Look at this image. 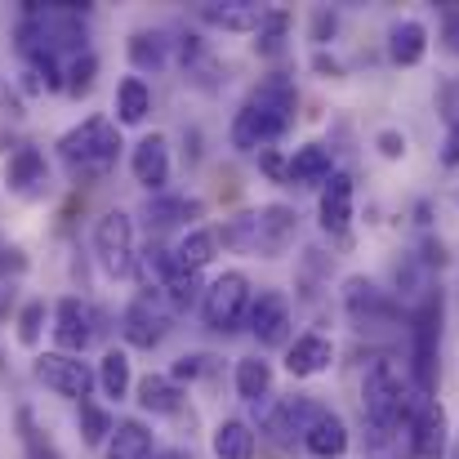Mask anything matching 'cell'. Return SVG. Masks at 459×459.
Masks as SVG:
<instances>
[{
  "mask_svg": "<svg viewBox=\"0 0 459 459\" xmlns=\"http://www.w3.org/2000/svg\"><path fill=\"white\" fill-rule=\"evenodd\" d=\"M295 108H299V94H295V81L273 72L255 85V94L241 103L237 121H232V148L237 152H268L290 126H295Z\"/></svg>",
  "mask_w": 459,
  "mask_h": 459,
  "instance_id": "6da1fadb",
  "label": "cell"
},
{
  "mask_svg": "<svg viewBox=\"0 0 459 459\" xmlns=\"http://www.w3.org/2000/svg\"><path fill=\"white\" fill-rule=\"evenodd\" d=\"M295 232H299V214L290 205H264L255 214H237L219 232V241L232 246L237 255H268V259H277V255H286Z\"/></svg>",
  "mask_w": 459,
  "mask_h": 459,
  "instance_id": "7a4b0ae2",
  "label": "cell"
},
{
  "mask_svg": "<svg viewBox=\"0 0 459 459\" xmlns=\"http://www.w3.org/2000/svg\"><path fill=\"white\" fill-rule=\"evenodd\" d=\"M361 411H366V424L370 429H411L415 411H411V397H406V384H402V370L379 357L370 361V370L361 375Z\"/></svg>",
  "mask_w": 459,
  "mask_h": 459,
  "instance_id": "3957f363",
  "label": "cell"
},
{
  "mask_svg": "<svg viewBox=\"0 0 459 459\" xmlns=\"http://www.w3.org/2000/svg\"><path fill=\"white\" fill-rule=\"evenodd\" d=\"M58 156L67 160V169L76 174H108L121 156V130L108 117H90L81 126H72L58 139Z\"/></svg>",
  "mask_w": 459,
  "mask_h": 459,
  "instance_id": "277c9868",
  "label": "cell"
},
{
  "mask_svg": "<svg viewBox=\"0 0 459 459\" xmlns=\"http://www.w3.org/2000/svg\"><path fill=\"white\" fill-rule=\"evenodd\" d=\"M442 290H429L424 304L411 316V384L420 397L437 388V343H442Z\"/></svg>",
  "mask_w": 459,
  "mask_h": 459,
  "instance_id": "5b68a950",
  "label": "cell"
},
{
  "mask_svg": "<svg viewBox=\"0 0 459 459\" xmlns=\"http://www.w3.org/2000/svg\"><path fill=\"white\" fill-rule=\"evenodd\" d=\"M250 304H255V295H250V277L232 268V273H223V277H214V281L205 286L201 316H205L210 330L232 334V330H241V325L250 321Z\"/></svg>",
  "mask_w": 459,
  "mask_h": 459,
  "instance_id": "8992f818",
  "label": "cell"
},
{
  "mask_svg": "<svg viewBox=\"0 0 459 459\" xmlns=\"http://www.w3.org/2000/svg\"><path fill=\"white\" fill-rule=\"evenodd\" d=\"M94 255L108 277H130L134 273V219L126 210H108L94 223Z\"/></svg>",
  "mask_w": 459,
  "mask_h": 459,
  "instance_id": "52a82bcc",
  "label": "cell"
},
{
  "mask_svg": "<svg viewBox=\"0 0 459 459\" xmlns=\"http://www.w3.org/2000/svg\"><path fill=\"white\" fill-rule=\"evenodd\" d=\"M31 370H36V379H40L49 393L72 397L76 406H81V402H90V393H94V384H99L94 366H90V361H81V357H72V352H40Z\"/></svg>",
  "mask_w": 459,
  "mask_h": 459,
  "instance_id": "ba28073f",
  "label": "cell"
},
{
  "mask_svg": "<svg viewBox=\"0 0 459 459\" xmlns=\"http://www.w3.org/2000/svg\"><path fill=\"white\" fill-rule=\"evenodd\" d=\"M94 334H99V312L94 307L85 299H76V295L58 299V307H54V343H58V352L81 357L94 343Z\"/></svg>",
  "mask_w": 459,
  "mask_h": 459,
  "instance_id": "9c48e42d",
  "label": "cell"
},
{
  "mask_svg": "<svg viewBox=\"0 0 459 459\" xmlns=\"http://www.w3.org/2000/svg\"><path fill=\"white\" fill-rule=\"evenodd\" d=\"M446 442H451L446 411H442L433 397H420V402H415V420H411V455L442 459L446 455Z\"/></svg>",
  "mask_w": 459,
  "mask_h": 459,
  "instance_id": "30bf717a",
  "label": "cell"
},
{
  "mask_svg": "<svg viewBox=\"0 0 459 459\" xmlns=\"http://www.w3.org/2000/svg\"><path fill=\"white\" fill-rule=\"evenodd\" d=\"M121 330H126V343H130V348H148V352H152L156 343L169 334V312H165V304H160L156 295H139L134 304L126 307Z\"/></svg>",
  "mask_w": 459,
  "mask_h": 459,
  "instance_id": "8fae6325",
  "label": "cell"
},
{
  "mask_svg": "<svg viewBox=\"0 0 459 459\" xmlns=\"http://www.w3.org/2000/svg\"><path fill=\"white\" fill-rule=\"evenodd\" d=\"M250 334L264 343V348H281L290 339V304L281 290H264L255 304H250Z\"/></svg>",
  "mask_w": 459,
  "mask_h": 459,
  "instance_id": "7c38bea8",
  "label": "cell"
},
{
  "mask_svg": "<svg viewBox=\"0 0 459 459\" xmlns=\"http://www.w3.org/2000/svg\"><path fill=\"white\" fill-rule=\"evenodd\" d=\"M316 219H321V232L330 237H343L352 228V174L334 169V178L316 196Z\"/></svg>",
  "mask_w": 459,
  "mask_h": 459,
  "instance_id": "4fadbf2b",
  "label": "cell"
},
{
  "mask_svg": "<svg viewBox=\"0 0 459 459\" xmlns=\"http://www.w3.org/2000/svg\"><path fill=\"white\" fill-rule=\"evenodd\" d=\"M343 304H348V316L357 325H379V321H393V312H397L393 299L366 277H348L343 281Z\"/></svg>",
  "mask_w": 459,
  "mask_h": 459,
  "instance_id": "5bb4252c",
  "label": "cell"
},
{
  "mask_svg": "<svg viewBox=\"0 0 459 459\" xmlns=\"http://www.w3.org/2000/svg\"><path fill=\"white\" fill-rule=\"evenodd\" d=\"M130 169H134V183H143L148 192H160L169 183V143H165V134L139 139L134 152H130Z\"/></svg>",
  "mask_w": 459,
  "mask_h": 459,
  "instance_id": "9a60e30c",
  "label": "cell"
},
{
  "mask_svg": "<svg viewBox=\"0 0 459 459\" xmlns=\"http://www.w3.org/2000/svg\"><path fill=\"white\" fill-rule=\"evenodd\" d=\"M330 361H334V343H330L325 334H299V339L286 348V370H290V379H316V375L330 370Z\"/></svg>",
  "mask_w": 459,
  "mask_h": 459,
  "instance_id": "2e32d148",
  "label": "cell"
},
{
  "mask_svg": "<svg viewBox=\"0 0 459 459\" xmlns=\"http://www.w3.org/2000/svg\"><path fill=\"white\" fill-rule=\"evenodd\" d=\"M325 411L316 406V402H307V397H290V402H281L277 411H273V420H268V433L277 437V442H304L307 429L321 420Z\"/></svg>",
  "mask_w": 459,
  "mask_h": 459,
  "instance_id": "e0dca14e",
  "label": "cell"
},
{
  "mask_svg": "<svg viewBox=\"0 0 459 459\" xmlns=\"http://www.w3.org/2000/svg\"><path fill=\"white\" fill-rule=\"evenodd\" d=\"M424 54H429V27L420 18H402L388 27V58L397 67H415L424 63Z\"/></svg>",
  "mask_w": 459,
  "mask_h": 459,
  "instance_id": "ac0fdd59",
  "label": "cell"
},
{
  "mask_svg": "<svg viewBox=\"0 0 459 459\" xmlns=\"http://www.w3.org/2000/svg\"><path fill=\"white\" fill-rule=\"evenodd\" d=\"M334 178V156L325 143H304L290 156V183H304V187H325Z\"/></svg>",
  "mask_w": 459,
  "mask_h": 459,
  "instance_id": "d6986e66",
  "label": "cell"
},
{
  "mask_svg": "<svg viewBox=\"0 0 459 459\" xmlns=\"http://www.w3.org/2000/svg\"><path fill=\"white\" fill-rule=\"evenodd\" d=\"M264 4H250V0H228V4H201V18L210 27H223V31H259L264 22Z\"/></svg>",
  "mask_w": 459,
  "mask_h": 459,
  "instance_id": "ffe728a7",
  "label": "cell"
},
{
  "mask_svg": "<svg viewBox=\"0 0 459 459\" xmlns=\"http://www.w3.org/2000/svg\"><path fill=\"white\" fill-rule=\"evenodd\" d=\"M304 451L312 459H343V451H348V424H343L339 415H330V411H325V415L307 429Z\"/></svg>",
  "mask_w": 459,
  "mask_h": 459,
  "instance_id": "44dd1931",
  "label": "cell"
},
{
  "mask_svg": "<svg viewBox=\"0 0 459 459\" xmlns=\"http://www.w3.org/2000/svg\"><path fill=\"white\" fill-rule=\"evenodd\" d=\"M210 451H214V459H255L259 442H255V429L246 420H223L210 437Z\"/></svg>",
  "mask_w": 459,
  "mask_h": 459,
  "instance_id": "7402d4cb",
  "label": "cell"
},
{
  "mask_svg": "<svg viewBox=\"0 0 459 459\" xmlns=\"http://www.w3.org/2000/svg\"><path fill=\"white\" fill-rule=\"evenodd\" d=\"M152 112V90L143 76H126L117 85V126H143Z\"/></svg>",
  "mask_w": 459,
  "mask_h": 459,
  "instance_id": "603a6c76",
  "label": "cell"
},
{
  "mask_svg": "<svg viewBox=\"0 0 459 459\" xmlns=\"http://www.w3.org/2000/svg\"><path fill=\"white\" fill-rule=\"evenodd\" d=\"M214 255H219V232H214V228H196V232H187V237L174 246V264H178L183 273H201Z\"/></svg>",
  "mask_w": 459,
  "mask_h": 459,
  "instance_id": "cb8c5ba5",
  "label": "cell"
},
{
  "mask_svg": "<svg viewBox=\"0 0 459 459\" xmlns=\"http://www.w3.org/2000/svg\"><path fill=\"white\" fill-rule=\"evenodd\" d=\"M152 433L139 420H121L112 442H108V459H152Z\"/></svg>",
  "mask_w": 459,
  "mask_h": 459,
  "instance_id": "d4e9b609",
  "label": "cell"
},
{
  "mask_svg": "<svg viewBox=\"0 0 459 459\" xmlns=\"http://www.w3.org/2000/svg\"><path fill=\"white\" fill-rule=\"evenodd\" d=\"M4 183H9L13 192H27V187L45 183V156L36 152V148L9 152V160H4Z\"/></svg>",
  "mask_w": 459,
  "mask_h": 459,
  "instance_id": "484cf974",
  "label": "cell"
},
{
  "mask_svg": "<svg viewBox=\"0 0 459 459\" xmlns=\"http://www.w3.org/2000/svg\"><path fill=\"white\" fill-rule=\"evenodd\" d=\"M178 402H183V388H178L169 375H148V379L139 384V406L152 411V415H174Z\"/></svg>",
  "mask_w": 459,
  "mask_h": 459,
  "instance_id": "4316f807",
  "label": "cell"
},
{
  "mask_svg": "<svg viewBox=\"0 0 459 459\" xmlns=\"http://www.w3.org/2000/svg\"><path fill=\"white\" fill-rule=\"evenodd\" d=\"M268 393H273V366L264 357L237 361V397L241 402H264Z\"/></svg>",
  "mask_w": 459,
  "mask_h": 459,
  "instance_id": "83f0119b",
  "label": "cell"
},
{
  "mask_svg": "<svg viewBox=\"0 0 459 459\" xmlns=\"http://www.w3.org/2000/svg\"><path fill=\"white\" fill-rule=\"evenodd\" d=\"M99 384H103V393L117 397V402L130 397V384H134V379H130V357H126L121 348H108V352H103V361H99Z\"/></svg>",
  "mask_w": 459,
  "mask_h": 459,
  "instance_id": "f1b7e54d",
  "label": "cell"
},
{
  "mask_svg": "<svg viewBox=\"0 0 459 459\" xmlns=\"http://www.w3.org/2000/svg\"><path fill=\"white\" fill-rule=\"evenodd\" d=\"M148 219H152L156 228L201 219V201H196V196H152V201H148Z\"/></svg>",
  "mask_w": 459,
  "mask_h": 459,
  "instance_id": "f546056e",
  "label": "cell"
},
{
  "mask_svg": "<svg viewBox=\"0 0 459 459\" xmlns=\"http://www.w3.org/2000/svg\"><path fill=\"white\" fill-rule=\"evenodd\" d=\"M165 299L174 312H187V307H196L205 299V290H201V273H183V268H174L169 277H165Z\"/></svg>",
  "mask_w": 459,
  "mask_h": 459,
  "instance_id": "4dcf8cb0",
  "label": "cell"
},
{
  "mask_svg": "<svg viewBox=\"0 0 459 459\" xmlns=\"http://www.w3.org/2000/svg\"><path fill=\"white\" fill-rule=\"evenodd\" d=\"M130 63L139 72H160L165 67V36L160 31H134L130 36Z\"/></svg>",
  "mask_w": 459,
  "mask_h": 459,
  "instance_id": "1f68e13d",
  "label": "cell"
},
{
  "mask_svg": "<svg viewBox=\"0 0 459 459\" xmlns=\"http://www.w3.org/2000/svg\"><path fill=\"white\" fill-rule=\"evenodd\" d=\"M94 76H99V58L85 49V54H72V63L63 67V90L72 99H85L94 90Z\"/></svg>",
  "mask_w": 459,
  "mask_h": 459,
  "instance_id": "d6a6232c",
  "label": "cell"
},
{
  "mask_svg": "<svg viewBox=\"0 0 459 459\" xmlns=\"http://www.w3.org/2000/svg\"><path fill=\"white\" fill-rule=\"evenodd\" d=\"M18 429H22V451H27V459H63V451L54 446V437L31 420V411H27V406L18 411Z\"/></svg>",
  "mask_w": 459,
  "mask_h": 459,
  "instance_id": "836d02e7",
  "label": "cell"
},
{
  "mask_svg": "<svg viewBox=\"0 0 459 459\" xmlns=\"http://www.w3.org/2000/svg\"><path fill=\"white\" fill-rule=\"evenodd\" d=\"M112 433H117L112 415L99 411L94 402H81V437H85V446H103V442H112Z\"/></svg>",
  "mask_w": 459,
  "mask_h": 459,
  "instance_id": "e575fe53",
  "label": "cell"
},
{
  "mask_svg": "<svg viewBox=\"0 0 459 459\" xmlns=\"http://www.w3.org/2000/svg\"><path fill=\"white\" fill-rule=\"evenodd\" d=\"M286 31H290V9H268L264 13V22H259V49L264 54H281V40H286Z\"/></svg>",
  "mask_w": 459,
  "mask_h": 459,
  "instance_id": "d590c367",
  "label": "cell"
},
{
  "mask_svg": "<svg viewBox=\"0 0 459 459\" xmlns=\"http://www.w3.org/2000/svg\"><path fill=\"white\" fill-rule=\"evenodd\" d=\"M45 334V299H27L18 312V343L22 348H36Z\"/></svg>",
  "mask_w": 459,
  "mask_h": 459,
  "instance_id": "8d00e7d4",
  "label": "cell"
},
{
  "mask_svg": "<svg viewBox=\"0 0 459 459\" xmlns=\"http://www.w3.org/2000/svg\"><path fill=\"white\" fill-rule=\"evenodd\" d=\"M205 370H210V357H205V352H192V357H178V361H174L169 379H174V384H183V379L192 384V379H201Z\"/></svg>",
  "mask_w": 459,
  "mask_h": 459,
  "instance_id": "74e56055",
  "label": "cell"
},
{
  "mask_svg": "<svg viewBox=\"0 0 459 459\" xmlns=\"http://www.w3.org/2000/svg\"><path fill=\"white\" fill-rule=\"evenodd\" d=\"M259 169H264L273 183H290V160H286L281 152H273V148H268V152H259Z\"/></svg>",
  "mask_w": 459,
  "mask_h": 459,
  "instance_id": "f35d334b",
  "label": "cell"
},
{
  "mask_svg": "<svg viewBox=\"0 0 459 459\" xmlns=\"http://www.w3.org/2000/svg\"><path fill=\"white\" fill-rule=\"evenodd\" d=\"M375 148H379V156H388V160H402L406 156V134L402 130H379L375 134Z\"/></svg>",
  "mask_w": 459,
  "mask_h": 459,
  "instance_id": "ab89813d",
  "label": "cell"
},
{
  "mask_svg": "<svg viewBox=\"0 0 459 459\" xmlns=\"http://www.w3.org/2000/svg\"><path fill=\"white\" fill-rule=\"evenodd\" d=\"M442 160L459 169V121H451V130H446V143H442Z\"/></svg>",
  "mask_w": 459,
  "mask_h": 459,
  "instance_id": "60d3db41",
  "label": "cell"
},
{
  "mask_svg": "<svg viewBox=\"0 0 459 459\" xmlns=\"http://www.w3.org/2000/svg\"><path fill=\"white\" fill-rule=\"evenodd\" d=\"M325 31H334V13H325V9H321V13H316V22H312V36H316V40H325Z\"/></svg>",
  "mask_w": 459,
  "mask_h": 459,
  "instance_id": "b9f144b4",
  "label": "cell"
},
{
  "mask_svg": "<svg viewBox=\"0 0 459 459\" xmlns=\"http://www.w3.org/2000/svg\"><path fill=\"white\" fill-rule=\"evenodd\" d=\"M312 67H316V72H325V76H339V63H334V58H325V54H312Z\"/></svg>",
  "mask_w": 459,
  "mask_h": 459,
  "instance_id": "7bdbcfd3",
  "label": "cell"
},
{
  "mask_svg": "<svg viewBox=\"0 0 459 459\" xmlns=\"http://www.w3.org/2000/svg\"><path fill=\"white\" fill-rule=\"evenodd\" d=\"M446 40H451V49L459 54V18H451V22H446Z\"/></svg>",
  "mask_w": 459,
  "mask_h": 459,
  "instance_id": "ee69618b",
  "label": "cell"
},
{
  "mask_svg": "<svg viewBox=\"0 0 459 459\" xmlns=\"http://www.w3.org/2000/svg\"><path fill=\"white\" fill-rule=\"evenodd\" d=\"M152 459H192V455H187V451H156Z\"/></svg>",
  "mask_w": 459,
  "mask_h": 459,
  "instance_id": "f6af8a7d",
  "label": "cell"
},
{
  "mask_svg": "<svg viewBox=\"0 0 459 459\" xmlns=\"http://www.w3.org/2000/svg\"><path fill=\"white\" fill-rule=\"evenodd\" d=\"M0 273H9V250H4V241H0Z\"/></svg>",
  "mask_w": 459,
  "mask_h": 459,
  "instance_id": "bcb514c9",
  "label": "cell"
}]
</instances>
